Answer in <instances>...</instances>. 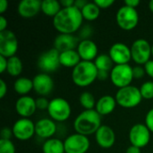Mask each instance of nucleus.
Wrapping results in <instances>:
<instances>
[{
  "label": "nucleus",
  "mask_w": 153,
  "mask_h": 153,
  "mask_svg": "<svg viewBox=\"0 0 153 153\" xmlns=\"http://www.w3.org/2000/svg\"><path fill=\"white\" fill-rule=\"evenodd\" d=\"M110 76V72L108 71H98L97 79L100 81H106Z\"/></svg>",
  "instance_id": "79ce46f5"
},
{
  "label": "nucleus",
  "mask_w": 153,
  "mask_h": 153,
  "mask_svg": "<svg viewBox=\"0 0 153 153\" xmlns=\"http://www.w3.org/2000/svg\"><path fill=\"white\" fill-rule=\"evenodd\" d=\"M117 25L124 30H134L139 22V13L136 8L127 5L121 6L116 15Z\"/></svg>",
  "instance_id": "423d86ee"
},
{
  "label": "nucleus",
  "mask_w": 153,
  "mask_h": 153,
  "mask_svg": "<svg viewBox=\"0 0 153 153\" xmlns=\"http://www.w3.org/2000/svg\"><path fill=\"white\" fill-rule=\"evenodd\" d=\"M79 102L81 106L84 108V110H90L93 109V108L96 106V100L95 97L92 93L90 91H83L80 97H79Z\"/></svg>",
  "instance_id": "c756f323"
},
{
  "label": "nucleus",
  "mask_w": 153,
  "mask_h": 153,
  "mask_svg": "<svg viewBox=\"0 0 153 153\" xmlns=\"http://www.w3.org/2000/svg\"><path fill=\"white\" fill-rule=\"evenodd\" d=\"M115 98L117 103L125 108H135L143 100L140 89L133 85L118 89Z\"/></svg>",
  "instance_id": "20e7f679"
},
{
  "label": "nucleus",
  "mask_w": 153,
  "mask_h": 153,
  "mask_svg": "<svg viewBox=\"0 0 153 153\" xmlns=\"http://www.w3.org/2000/svg\"><path fill=\"white\" fill-rule=\"evenodd\" d=\"M87 4H88L87 0H75L74 1V6L80 10H82Z\"/></svg>",
  "instance_id": "a18cd8bd"
},
{
  "label": "nucleus",
  "mask_w": 153,
  "mask_h": 153,
  "mask_svg": "<svg viewBox=\"0 0 153 153\" xmlns=\"http://www.w3.org/2000/svg\"><path fill=\"white\" fill-rule=\"evenodd\" d=\"M152 56H153V44L152 45Z\"/></svg>",
  "instance_id": "3c124183"
},
{
  "label": "nucleus",
  "mask_w": 153,
  "mask_h": 153,
  "mask_svg": "<svg viewBox=\"0 0 153 153\" xmlns=\"http://www.w3.org/2000/svg\"><path fill=\"white\" fill-rule=\"evenodd\" d=\"M91 33H92V28L90 25H84L83 28H82L80 30L79 36L82 39V40H83V39H90L89 38L91 37Z\"/></svg>",
  "instance_id": "72a5a7b5"
},
{
  "label": "nucleus",
  "mask_w": 153,
  "mask_h": 153,
  "mask_svg": "<svg viewBox=\"0 0 153 153\" xmlns=\"http://www.w3.org/2000/svg\"><path fill=\"white\" fill-rule=\"evenodd\" d=\"M83 19L87 21L96 20L100 13V8L93 2H88V4L81 10Z\"/></svg>",
  "instance_id": "bb28decb"
},
{
  "label": "nucleus",
  "mask_w": 153,
  "mask_h": 153,
  "mask_svg": "<svg viewBox=\"0 0 153 153\" xmlns=\"http://www.w3.org/2000/svg\"><path fill=\"white\" fill-rule=\"evenodd\" d=\"M77 52L80 55V57L82 61H90L95 60L98 55V46L91 39H83L81 40L78 47Z\"/></svg>",
  "instance_id": "6ab92c4d"
},
{
  "label": "nucleus",
  "mask_w": 153,
  "mask_h": 153,
  "mask_svg": "<svg viewBox=\"0 0 153 153\" xmlns=\"http://www.w3.org/2000/svg\"><path fill=\"white\" fill-rule=\"evenodd\" d=\"M145 70L144 67L141 66V65H136L134 67H133V74H134V79H142L144 75H145Z\"/></svg>",
  "instance_id": "f704fd0d"
},
{
  "label": "nucleus",
  "mask_w": 153,
  "mask_h": 153,
  "mask_svg": "<svg viewBox=\"0 0 153 153\" xmlns=\"http://www.w3.org/2000/svg\"><path fill=\"white\" fill-rule=\"evenodd\" d=\"M98 69L94 62L81 61L72 72L73 82L79 87H86L97 80Z\"/></svg>",
  "instance_id": "7ed1b4c3"
},
{
  "label": "nucleus",
  "mask_w": 153,
  "mask_h": 153,
  "mask_svg": "<svg viewBox=\"0 0 153 153\" xmlns=\"http://www.w3.org/2000/svg\"><path fill=\"white\" fill-rule=\"evenodd\" d=\"M32 82L33 90L40 97H46L49 95L54 89V81L48 74L39 73L33 77Z\"/></svg>",
  "instance_id": "2eb2a0df"
},
{
  "label": "nucleus",
  "mask_w": 153,
  "mask_h": 153,
  "mask_svg": "<svg viewBox=\"0 0 153 153\" xmlns=\"http://www.w3.org/2000/svg\"><path fill=\"white\" fill-rule=\"evenodd\" d=\"M64 144L65 153H86L91 143L87 136L75 133L67 136Z\"/></svg>",
  "instance_id": "9d476101"
},
{
  "label": "nucleus",
  "mask_w": 153,
  "mask_h": 153,
  "mask_svg": "<svg viewBox=\"0 0 153 153\" xmlns=\"http://www.w3.org/2000/svg\"><path fill=\"white\" fill-rule=\"evenodd\" d=\"M83 17L80 9L74 5L62 7L60 12L53 18V26L59 32L73 34L81 29Z\"/></svg>",
  "instance_id": "f257e3e1"
},
{
  "label": "nucleus",
  "mask_w": 153,
  "mask_h": 153,
  "mask_svg": "<svg viewBox=\"0 0 153 153\" xmlns=\"http://www.w3.org/2000/svg\"><path fill=\"white\" fill-rule=\"evenodd\" d=\"M7 25H8V22H7V19L4 17V16H0V31H4L5 30H7Z\"/></svg>",
  "instance_id": "37998d69"
},
{
  "label": "nucleus",
  "mask_w": 153,
  "mask_h": 153,
  "mask_svg": "<svg viewBox=\"0 0 153 153\" xmlns=\"http://www.w3.org/2000/svg\"><path fill=\"white\" fill-rule=\"evenodd\" d=\"M0 153H15V146L11 140L0 139Z\"/></svg>",
  "instance_id": "2f4dec72"
},
{
  "label": "nucleus",
  "mask_w": 153,
  "mask_h": 153,
  "mask_svg": "<svg viewBox=\"0 0 153 153\" xmlns=\"http://www.w3.org/2000/svg\"><path fill=\"white\" fill-rule=\"evenodd\" d=\"M22 62L19 56H13L8 58L6 71L11 76H19L22 72Z\"/></svg>",
  "instance_id": "cd10ccee"
},
{
  "label": "nucleus",
  "mask_w": 153,
  "mask_h": 153,
  "mask_svg": "<svg viewBox=\"0 0 153 153\" xmlns=\"http://www.w3.org/2000/svg\"><path fill=\"white\" fill-rule=\"evenodd\" d=\"M139 89L143 99L145 100L153 99V81H147L143 82Z\"/></svg>",
  "instance_id": "7c9ffc66"
},
{
  "label": "nucleus",
  "mask_w": 153,
  "mask_h": 153,
  "mask_svg": "<svg viewBox=\"0 0 153 153\" xmlns=\"http://www.w3.org/2000/svg\"><path fill=\"white\" fill-rule=\"evenodd\" d=\"M79 39L73 34H64L59 33L54 39V48L61 52L73 50L77 48L79 45Z\"/></svg>",
  "instance_id": "a211bd4d"
},
{
  "label": "nucleus",
  "mask_w": 153,
  "mask_h": 153,
  "mask_svg": "<svg viewBox=\"0 0 153 153\" xmlns=\"http://www.w3.org/2000/svg\"><path fill=\"white\" fill-rule=\"evenodd\" d=\"M117 104L116 98L111 95H104L97 100L95 110L100 116H107L115 110Z\"/></svg>",
  "instance_id": "4be33fe9"
},
{
  "label": "nucleus",
  "mask_w": 153,
  "mask_h": 153,
  "mask_svg": "<svg viewBox=\"0 0 153 153\" xmlns=\"http://www.w3.org/2000/svg\"><path fill=\"white\" fill-rule=\"evenodd\" d=\"M151 140V131L145 124H135L129 131V141L131 145L140 149L147 146Z\"/></svg>",
  "instance_id": "f8f14e48"
},
{
  "label": "nucleus",
  "mask_w": 153,
  "mask_h": 153,
  "mask_svg": "<svg viewBox=\"0 0 153 153\" xmlns=\"http://www.w3.org/2000/svg\"><path fill=\"white\" fill-rule=\"evenodd\" d=\"M8 8V2L6 0H0V13H4Z\"/></svg>",
  "instance_id": "de8ad7c7"
},
{
  "label": "nucleus",
  "mask_w": 153,
  "mask_h": 153,
  "mask_svg": "<svg viewBox=\"0 0 153 153\" xmlns=\"http://www.w3.org/2000/svg\"><path fill=\"white\" fill-rule=\"evenodd\" d=\"M94 3L100 8V9H106L110 7L115 1L114 0H95Z\"/></svg>",
  "instance_id": "e433bc0d"
},
{
  "label": "nucleus",
  "mask_w": 153,
  "mask_h": 153,
  "mask_svg": "<svg viewBox=\"0 0 153 153\" xmlns=\"http://www.w3.org/2000/svg\"><path fill=\"white\" fill-rule=\"evenodd\" d=\"M0 135H1V139H3V140H10L11 137L13 135L12 128H10V127L2 128V130L0 132Z\"/></svg>",
  "instance_id": "4c0bfd02"
},
{
  "label": "nucleus",
  "mask_w": 153,
  "mask_h": 153,
  "mask_svg": "<svg viewBox=\"0 0 153 153\" xmlns=\"http://www.w3.org/2000/svg\"><path fill=\"white\" fill-rule=\"evenodd\" d=\"M49 100L46 97H39L36 99V106L37 109L39 110H48L49 106Z\"/></svg>",
  "instance_id": "473e14b6"
},
{
  "label": "nucleus",
  "mask_w": 153,
  "mask_h": 153,
  "mask_svg": "<svg viewBox=\"0 0 153 153\" xmlns=\"http://www.w3.org/2000/svg\"><path fill=\"white\" fill-rule=\"evenodd\" d=\"M7 63H8V58L0 55V74H3L6 71Z\"/></svg>",
  "instance_id": "ea45409f"
},
{
  "label": "nucleus",
  "mask_w": 153,
  "mask_h": 153,
  "mask_svg": "<svg viewBox=\"0 0 153 153\" xmlns=\"http://www.w3.org/2000/svg\"><path fill=\"white\" fill-rule=\"evenodd\" d=\"M101 126V116L95 109L83 110L74 121L75 132L85 136L95 134Z\"/></svg>",
  "instance_id": "f03ea898"
},
{
  "label": "nucleus",
  "mask_w": 153,
  "mask_h": 153,
  "mask_svg": "<svg viewBox=\"0 0 153 153\" xmlns=\"http://www.w3.org/2000/svg\"><path fill=\"white\" fill-rule=\"evenodd\" d=\"M43 153H65L64 142L57 138H50L44 142L42 145Z\"/></svg>",
  "instance_id": "b1692460"
},
{
  "label": "nucleus",
  "mask_w": 153,
  "mask_h": 153,
  "mask_svg": "<svg viewBox=\"0 0 153 153\" xmlns=\"http://www.w3.org/2000/svg\"><path fill=\"white\" fill-rule=\"evenodd\" d=\"M18 50V39L10 30L0 31V55L9 58L15 56Z\"/></svg>",
  "instance_id": "9b49d317"
},
{
  "label": "nucleus",
  "mask_w": 153,
  "mask_h": 153,
  "mask_svg": "<svg viewBox=\"0 0 153 153\" xmlns=\"http://www.w3.org/2000/svg\"><path fill=\"white\" fill-rule=\"evenodd\" d=\"M13 89L19 95L26 96L31 90H33V82L27 77H19L13 83Z\"/></svg>",
  "instance_id": "393cba45"
},
{
  "label": "nucleus",
  "mask_w": 153,
  "mask_h": 153,
  "mask_svg": "<svg viewBox=\"0 0 153 153\" xmlns=\"http://www.w3.org/2000/svg\"><path fill=\"white\" fill-rule=\"evenodd\" d=\"M108 55L116 65H126L132 59L131 48L122 42L113 44L109 48Z\"/></svg>",
  "instance_id": "4468645a"
},
{
  "label": "nucleus",
  "mask_w": 153,
  "mask_h": 153,
  "mask_svg": "<svg viewBox=\"0 0 153 153\" xmlns=\"http://www.w3.org/2000/svg\"><path fill=\"white\" fill-rule=\"evenodd\" d=\"M94 64L98 71H108L110 72L114 67V62L108 54H100L94 60Z\"/></svg>",
  "instance_id": "c85d7f7f"
},
{
  "label": "nucleus",
  "mask_w": 153,
  "mask_h": 153,
  "mask_svg": "<svg viewBox=\"0 0 153 153\" xmlns=\"http://www.w3.org/2000/svg\"><path fill=\"white\" fill-rule=\"evenodd\" d=\"M145 126L148 127L151 133H153V108L147 112L145 116Z\"/></svg>",
  "instance_id": "c9c22d12"
},
{
  "label": "nucleus",
  "mask_w": 153,
  "mask_h": 153,
  "mask_svg": "<svg viewBox=\"0 0 153 153\" xmlns=\"http://www.w3.org/2000/svg\"><path fill=\"white\" fill-rule=\"evenodd\" d=\"M143 67H144L145 73H146L150 77L153 78V60L152 59L149 60V61H148V62L143 65Z\"/></svg>",
  "instance_id": "58836bf2"
},
{
  "label": "nucleus",
  "mask_w": 153,
  "mask_h": 153,
  "mask_svg": "<svg viewBox=\"0 0 153 153\" xmlns=\"http://www.w3.org/2000/svg\"><path fill=\"white\" fill-rule=\"evenodd\" d=\"M60 65L67 67V68H74L81 61V57L77 50H67L60 53L59 56Z\"/></svg>",
  "instance_id": "5701e85b"
},
{
  "label": "nucleus",
  "mask_w": 153,
  "mask_h": 153,
  "mask_svg": "<svg viewBox=\"0 0 153 153\" xmlns=\"http://www.w3.org/2000/svg\"><path fill=\"white\" fill-rule=\"evenodd\" d=\"M60 52L55 48L43 52L38 58V67L42 73H53L60 66Z\"/></svg>",
  "instance_id": "1a4fd4ad"
},
{
  "label": "nucleus",
  "mask_w": 153,
  "mask_h": 153,
  "mask_svg": "<svg viewBox=\"0 0 153 153\" xmlns=\"http://www.w3.org/2000/svg\"><path fill=\"white\" fill-rule=\"evenodd\" d=\"M71 112V106L65 99L57 97L50 100L48 113L52 120L56 122H64L70 117Z\"/></svg>",
  "instance_id": "39448f33"
},
{
  "label": "nucleus",
  "mask_w": 153,
  "mask_h": 153,
  "mask_svg": "<svg viewBox=\"0 0 153 153\" xmlns=\"http://www.w3.org/2000/svg\"><path fill=\"white\" fill-rule=\"evenodd\" d=\"M36 109V100L29 95L21 96L15 102V110L22 118H29L35 113Z\"/></svg>",
  "instance_id": "dca6fc26"
},
{
  "label": "nucleus",
  "mask_w": 153,
  "mask_h": 153,
  "mask_svg": "<svg viewBox=\"0 0 153 153\" xmlns=\"http://www.w3.org/2000/svg\"><path fill=\"white\" fill-rule=\"evenodd\" d=\"M40 0H22L17 6L18 14L23 18H31L41 10Z\"/></svg>",
  "instance_id": "412c9836"
},
{
  "label": "nucleus",
  "mask_w": 153,
  "mask_h": 153,
  "mask_svg": "<svg viewBox=\"0 0 153 153\" xmlns=\"http://www.w3.org/2000/svg\"><path fill=\"white\" fill-rule=\"evenodd\" d=\"M7 93V84L3 80L0 79V99H3Z\"/></svg>",
  "instance_id": "a19ab883"
},
{
  "label": "nucleus",
  "mask_w": 153,
  "mask_h": 153,
  "mask_svg": "<svg viewBox=\"0 0 153 153\" xmlns=\"http://www.w3.org/2000/svg\"><path fill=\"white\" fill-rule=\"evenodd\" d=\"M109 78L111 82L118 89L129 86L134 79L133 67L129 64L115 65L110 71Z\"/></svg>",
  "instance_id": "0eeeda50"
},
{
  "label": "nucleus",
  "mask_w": 153,
  "mask_h": 153,
  "mask_svg": "<svg viewBox=\"0 0 153 153\" xmlns=\"http://www.w3.org/2000/svg\"><path fill=\"white\" fill-rule=\"evenodd\" d=\"M132 59L137 65H145L152 56V46L145 39H138L134 40L131 46Z\"/></svg>",
  "instance_id": "6e6552de"
},
{
  "label": "nucleus",
  "mask_w": 153,
  "mask_h": 153,
  "mask_svg": "<svg viewBox=\"0 0 153 153\" xmlns=\"http://www.w3.org/2000/svg\"><path fill=\"white\" fill-rule=\"evenodd\" d=\"M95 139L100 147L109 149L116 143V134L110 126L103 125L95 133Z\"/></svg>",
  "instance_id": "f3484780"
},
{
  "label": "nucleus",
  "mask_w": 153,
  "mask_h": 153,
  "mask_svg": "<svg viewBox=\"0 0 153 153\" xmlns=\"http://www.w3.org/2000/svg\"><path fill=\"white\" fill-rule=\"evenodd\" d=\"M62 9L60 2L57 0H43L41 3V11L49 17H55Z\"/></svg>",
  "instance_id": "a878e982"
},
{
  "label": "nucleus",
  "mask_w": 153,
  "mask_h": 153,
  "mask_svg": "<svg viewBox=\"0 0 153 153\" xmlns=\"http://www.w3.org/2000/svg\"><path fill=\"white\" fill-rule=\"evenodd\" d=\"M56 132V125L51 118H42L35 124V134L42 139H50Z\"/></svg>",
  "instance_id": "aec40b11"
},
{
  "label": "nucleus",
  "mask_w": 153,
  "mask_h": 153,
  "mask_svg": "<svg viewBox=\"0 0 153 153\" xmlns=\"http://www.w3.org/2000/svg\"><path fill=\"white\" fill-rule=\"evenodd\" d=\"M140 0H126L125 1V4L133 8H136L139 4H140Z\"/></svg>",
  "instance_id": "c03bdc74"
},
{
  "label": "nucleus",
  "mask_w": 153,
  "mask_h": 153,
  "mask_svg": "<svg viewBox=\"0 0 153 153\" xmlns=\"http://www.w3.org/2000/svg\"><path fill=\"white\" fill-rule=\"evenodd\" d=\"M149 8H150V10L153 13V0H151L149 2Z\"/></svg>",
  "instance_id": "8fccbe9b"
},
{
  "label": "nucleus",
  "mask_w": 153,
  "mask_h": 153,
  "mask_svg": "<svg viewBox=\"0 0 153 153\" xmlns=\"http://www.w3.org/2000/svg\"><path fill=\"white\" fill-rule=\"evenodd\" d=\"M13 136L20 141H27L35 134V124L30 118L16 120L12 127Z\"/></svg>",
  "instance_id": "ddd939ff"
},
{
  "label": "nucleus",
  "mask_w": 153,
  "mask_h": 153,
  "mask_svg": "<svg viewBox=\"0 0 153 153\" xmlns=\"http://www.w3.org/2000/svg\"><path fill=\"white\" fill-rule=\"evenodd\" d=\"M126 153H142L141 152V149L138 148V147H135L134 145H131L129 146L126 151Z\"/></svg>",
  "instance_id": "09e8293b"
},
{
  "label": "nucleus",
  "mask_w": 153,
  "mask_h": 153,
  "mask_svg": "<svg viewBox=\"0 0 153 153\" xmlns=\"http://www.w3.org/2000/svg\"><path fill=\"white\" fill-rule=\"evenodd\" d=\"M60 4L62 7H70L74 5V0H61Z\"/></svg>",
  "instance_id": "49530a36"
}]
</instances>
